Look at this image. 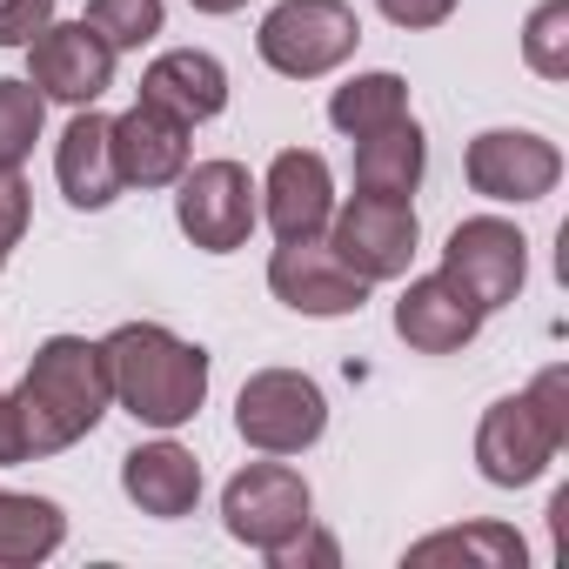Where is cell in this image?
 Segmentation results:
<instances>
[{
  "mask_svg": "<svg viewBox=\"0 0 569 569\" xmlns=\"http://www.w3.org/2000/svg\"><path fill=\"white\" fill-rule=\"evenodd\" d=\"M54 21V0H0V48H28Z\"/></svg>",
  "mask_w": 569,
  "mask_h": 569,
  "instance_id": "cell-26",
  "label": "cell"
},
{
  "mask_svg": "<svg viewBox=\"0 0 569 569\" xmlns=\"http://www.w3.org/2000/svg\"><path fill=\"white\" fill-rule=\"evenodd\" d=\"M121 489L141 516L154 522H174L201 502V462L181 449V442H141L121 456Z\"/></svg>",
  "mask_w": 569,
  "mask_h": 569,
  "instance_id": "cell-18",
  "label": "cell"
},
{
  "mask_svg": "<svg viewBox=\"0 0 569 569\" xmlns=\"http://www.w3.org/2000/svg\"><path fill=\"white\" fill-rule=\"evenodd\" d=\"M54 174H61V194L74 208H108L128 181H121V161H114V121L94 114V108H74L61 148H54Z\"/></svg>",
  "mask_w": 569,
  "mask_h": 569,
  "instance_id": "cell-16",
  "label": "cell"
},
{
  "mask_svg": "<svg viewBox=\"0 0 569 569\" xmlns=\"http://www.w3.org/2000/svg\"><path fill=\"white\" fill-rule=\"evenodd\" d=\"M462 174H469L476 194L522 208V201H542V194L562 181V154H556V141H542V134H529V128H489V134L469 141Z\"/></svg>",
  "mask_w": 569,
  "mask_h": 569,
  "instance_id": "cell-12",
  "label": "cell"
},
{
  "mask_svg": "<svg viewBox=\"0 0 569 569\" xmlns=\"http://www.w3.org/2000/svg\"><path fill=\"white\" fill-rule=\"evenodd\" d=\"M114 389H108V362H101V342L88 336H48L14 389V409H21V429H28V456H61L74 449L81 436L101 429Z\"/></svg>",
  "mask_w": 569,
  "mask_h": 569,
  "instance_id": "cell-2",
  "label": "cell"
},
{
  "mask_svg": "<svg viewBox=\"0 0 569 569\" xmlns=\"http://www.w3.org/2000/svg\"><path fill=\"white\" fill-rule=\"evenodd\" d=\"M174 221L201 254H234L254 221H261V188L248 181L241 161H201L181 168V194H174Z\"/></svg>",
  "mask_w": 569,
  "mask_h": 569,
  "instance_id": "cell-9",
  "label": "cell"
},
{
  "mask_svg": "<svg viewBox=\"0 0 569 569\" xmlns=\"http://www.w3.org/2000/svg\"><path fill=\"white\" fill-rule=\"evenodd\" d=\"M522 61L542 81H569V0H542L522 28Z\"/></svg>",
  "mask_w": 569,
  "mask_h": 569,
  "instance_id": "cell-25",
  "label": "cell"
},
{
  "mask_svg": "<svg viewBox=\"0 0 569 569\" xmlns=\"http://www.w3.org/2000/svg\"><path fill=\"white\" fill-rule=\"evenodd\" d=\"M28 81L41 88V101H68V108H94L114 88V48L88 28V21H48L28 41Z\"/></svg>",
  "mask_w": 569,
  "mask_h": 569,
  "instance_id": "cell-10",
  "label": "cell"
},
{
  "mask_svg": "<svg viewBox=\"0 0 569 569\" xmlns=\"http://www.w3.org/2000/svg\"><path fill=\"white\" fill-rule=\"evenodd\" d=\"M261 214L281 241H302V234H322L329 214H336V174L316 148H281L268 181H261Z\"/></svg>",
  "mask_w": 569,
  "mask_h": 569,
  "instance_id": "cell-13",
  "label": "cell"
},
{
  "mask_svg": "<svg viewBox=\"0 0 569 569\" xmlns=\"http://www.w3.org/2000/svg\"><path fill=\"white\" fill-rule=\"evenodd\" d=\"M114 161L128 188H174L188 168V121L154 101H134L128 114H114Z\"/></svg>",
  "mask_w": 569,
  "mask_h": 569,
  "instance_id": "cell-14",
  "label": "cell"
},
{
  "mask_svg": "<svg viewBox=\"0 0 569 569\" xmlns=\"http://www.w3.org/2000/svg\"><path fill=\"white\" fill-rule=\"evenodd\" d=\"M522 536L509 522H469V529H436L422 542H409V569H429V562H469V569H522Z\"/></svg>",
  "mask_w": 569,
  "mask_h": 569,
  "instance_id": "cell-21",
  "label": "cell"
},
{
  "mask_svg": "<svg viewBox=\"0 0 569 569\" xmlns=\"http://www.w3.org/2000/svg\"><path fill=\"white\" fill-rule=\"evenodd\" d=\"M416 241H422V221H416V208H409V194H349L336 214H329V248L369 281H396V274H409V261H416Z\"/></svg>",
  "mask_w": 569,
  "mask_h": 569,
  "instance_id": "cell-7",
  "label": "cell"
},
{
  "mask_svg": "<svg viewBox=\"0 0 569 569\" xmlns=\"http://www.w3.org/2000/svg\"><path fill=\"white\" fill-rule=\"evenodd\" d=\"M562 442H569V369L556 362L522 396L489 402V416L476 429V469L496 489H529L556 462Z\"/></svg>",
  "mask_w": 569,
  "mask_h": 569,
  "instance_id": "cell-3",
  "label": "cell"
},
{
  "mask_svg": "<svg viewBox=\"0 0 569 569\" xmlns=\"http://www.w3.org/2000/svg\"><path fill=\"white\" fill-rule=\"evenodd\" d=\"M422 168H429V141L409 114L356 141V188L362 194H416Z\"/></svg>",
  "mask_w": 569,
  "mask_h": 569,
  "instance_id": "cell-19",
  "label": "cell"
},
{
  "mask_svg": "<svg viewBox=\"0 0 569 569\" xmlns=\"http://www.w3.org/2000/svg\"><path fill=\"white\" fill-rule=\"evenodd\" d=\"M101 362H108L114 402L148 429H181L208 402V349L181 342L161 322H121L101 342Z\"/></svg>",
  "mask_w": 569,
  "mask_h": 569,
  "instance_id": "cell-1",
  "label": "cell"
},
{
  "mask_svg": "<svg viewBox=\"0 0 569 569\" xmlns=\"http://www.w3.org/2000/svg\"><path fill=\"white\" fill-rule=\"evenodd\" d=\"M522 274H529V241L516 234V221H502V214L456 221V234L442 248V281L462 302L496 316V309H509L522 296Z\"/></svg>",
  "mask_w": 569,
  "mask_h": 569,
  "instance_id": "cell-6",
  "label": "cell"
},
{
  "mask_svg": "<svg viewBox=\"0 0 569 569\" xmlns=\"http://www.w3.org/2000/svg\"><path fill=\"white\" fill-rule=\"evenodd\" d=\"M234 429L261 456H302L329 429V396L302 369H261L234 396Z\"/></svg>",
  "mask_w": 569,
  "mask_h": 569,
  "instance_id": "cell-5",
  "label": "cell"
},
{
  "mask_svg": "<svg viewBox=\"0 0 569 569\" xmlns=\"http://www.w3.org/2000/svg\"><path fill=\"white\" fill-rule=\"evenodd\" d=\"M336 556H342V549H336V536H316V522H309V529H296L289 542H281V549L268 556V569H302V562L336 569Z\"/></svg>",
  "mask_w": 569,
  "mask_h": 569,
  "instance_id": "cell-27",
  "label": "cell"
},
{
  "mask_svg": "<svg viewBox=\"0 0 569 569\" xmlns=\"http://www.w3.org/2000/svg\"><path fill=\"white\" fill-rule=\"evenodd\" d=\"M268 289H274V302H289L296 316H356L369 302V281L322 234L281 241L274 261H268Z\"/></svg>",
  "mask_w": 569,
  "mask_h": 569,
  "instance_id": "cell-11",
  "label": "cell"
},
{
  "mask_svg": "<svg viewBox=\"0 0 569 569\" xmlns=\"http://www.w3.org/2000/svg\"><path fill=\"white\" fill-rule=\"evenodd\" d=\"M376 8L396 21V28H442L456 14V0H376Z\"/></svg>",
  "mask_w": 569,
  "mask_h": 569,
  "instance_id": "cell-29",
  "label": "cell"
},
{
  "mask_svg": "<svg viewBox=\"0 0 569 569\" xmlns=\"http://www.w3.org/2000/svg\"><path fill=\"white\" fill-rule=\"evenodd\" d=\"M48 128V101L34 81H0V168H21Z\"/></svg>",
  "mask_w": 569,
  "mask_h": 569,
  "instance_id": "cell-24",
  "label": "cell"
},
{
  "mask_svg": "<svg viewBox=\"0 0 569 569\" xmlns=\"http://www.w3.org/2000/svg\"><path fill=\"white\" fill-rule=\"evenodd\" d=\"M356 41H362V21L349 0H281V8L261 14L254 54L289 81H322L356 54Z\"/></svg>",
  "mask_w": 569,
  "mask_h": 569,
  "instance_id": "cell-4",
  "label": "cell"
},
{
  "mask_svg": "<svg viewBox=\"0 0 569 569\" xmlns=\"http://www.w3.org/2000/svg\"><path fill=\"white\" fill-rule=\"evenodd\" d=\"M194 14H234V8H248V0H188Z\"/></svg>",
  "mask_w": 569,
  "mask_h": 569,
  "instance_id": "cell-31",
  "label": "cell"
},
{
  "mask_svg": "<svg viewBox=\"0 0 569 569\" xmlns=\"http://www.w3.org/2000/svg\"><path fill=\"white\" fill-rule=\"evenodd\" d=\"M8 248H14V241H8V234H0V268H8Z\"/></svg>",
  "mask_w": 569,
  "mask_h": 569,
  "instance_id": "cell-32",
  "label": "cell"
},
{
  "mask_svg": "<svg viewBox=\"0 0 569 569\" xmlns=\"http://www.w3.org/2000/svg\"><path fill=\"white\" fill-rule=\"evenodd\" d=\"M309 509H316V496H309V482H302L289 462H248V469L228 476V489H221V522H228V536L248 542L254 556H274L296 529H309V522H316Z\"/></svg>",
  "mask_w": 569,
  "mask_h": 569,
  "instance_id": "cell-8",
  "label": "cell"
},
{
  "mask_svg": "<svg viewBox=\"0 0 569 569\" xmlns=\"http://www.w3.org/2000/svg\"><path fill=\"white\" fill-rule=\"evenodd\" d=\"M68 542V516L48 496H14L0 489V569H34Z\"/></svg>",
  "mask_w": 569,
  "mask_h": 569,
  "instance_id": "cell-20",
  "label": "cell"
},
{
  "mask_svg": "<svg viewBox=\"0 0 569 569\" xmlns=\"http://www.w3.org/2000/svg\"><path fill=\"white\" fill-rule=\"evenodd\" d=\"M114 54H141L154 34H161V21H168V8L161 0H88V14H81Z\"/></svg>",
  "mask_w": 569,
  "mask_h": 569,
  "instance_id": "cell-23",
  "label": "cell"
},
{
  "mask_svg": "<svg viewBox=\"0 0 569 569\" xmlns=\"http://www.w3.org/2000/svg\"><path fill=\"white\" fill-rule=\"evenodd\" d=\"M402 114H409V81L389 74V68L342 81L336 101H329V121H336L349 141H362V134H376V128H389V121H402Z\"/></svg>",
  "mask_w": 569,
  "mask_h": 569,
  "instance_id": "cell-22",
  "label": "cell"
},
{
  "mask_svg": "<svg viewBox=\"0 0 569 569\" xmlns=\"http://www.w3.org/2000/svg\"><path fill=\"white\" fill-rule=\"evenodd\" d=\"M476 329H482V309L462 302L442 274L409 281L402 302H396V336H402L416 356H456V349L476 342Z\"/></svg>",
  "mask_w": 569,
  "mask_h": 569,
  "instance_id": "cell-15",
  "label": "cell"
},
{
  "mask_svg": "<svg viewBox=\"0 0 569 569\" xmlns=\"http://www.w3.org/2000/svg\"><path fill=\"white\" fill-rule=\"evenodd\" d=\"M141 101L168 108V114L188 121V128H194V121H214V114L228 108V68H221L214 54H201V48H168V54L148 61Z\"/></svg>",
  "mask_w": 569,
  "mask_h": 569,
  "instance_id": "cell-17",
  "label": "cell"
},
{
  "mask_svg": "<svg viewBox=\"0 0 569 569\" xmlns=\"http://www.w3.org/2000/svg\"><path fill=\"white\" fill-rule=\"evenodd\" d=\"M0 234L8 241L28 234V181H21V168H0Z\"/></svg>",
  "mask_w": 569,
  "mask_h": 569,
  "instance_id": "cell-28",
  "label": "cell"
},
{
  "mask_svg": "<svg viewBox=\"0 0 569 569\" xmlns=\"http://www.w3.org/2000/svg\"><path fill=\"white\" fill-rule=\"evenodd\" d=\"M14 462H28V429H21L14 396H0V469H14Z\"/></svg>",
  "mask_w": 569,
  "mask_h": 569,
  "instance_id": "cell-30",
  "label": "cell"
}]
</instances>
